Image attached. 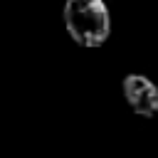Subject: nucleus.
<instances>
[{
    "label": "nucleus",
    "mask_w": 158,
    "mask_h": 158,
    "mask_svg": "<svg viewBox=\"0 0 158 158\" xmlns=\"http://www.w3.org/2000/svg\"><path fill=\"white\" fill-rule=\"evenodd\" d=\"M64 27L79 47H101L111 35V17L104 0H67Z\"/></svg>",
    "instance_id": "f257e3e1"
},
{
    "label": "nucleus",
    "mask_w": 158,
    "mask_h": 158,
    "mask_svg": "<svg viewBox=\"0 0 158 158\" xmlns=\"http://www.w3.org/2000/svg\"><path fill=\"white\" fill-rule=\"evenodd\" d=\"M121 91L133 114L143 118L158 116V86L146 74H126L121 81Z\"/></svg>",
    "instance_id": "f03ea898"
}]
</instances>
